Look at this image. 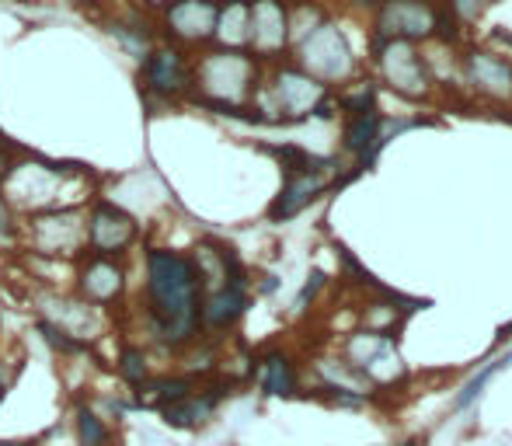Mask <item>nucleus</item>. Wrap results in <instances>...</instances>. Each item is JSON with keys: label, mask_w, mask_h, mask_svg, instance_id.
I'll use <instances>...</instances> for the list:
<instances>
[{"label": "nucleus", "mask_w": 512, "mask_h": 446, "mask_svg": "<svg viewBox=\"0 0 512 446\" xmlns=\"http://www.w3.org/2000/svg\"><path fill=\"white\" fill-rule=\"evenodd\" d=\"M143 293L140 318L150 342L168 352H182L203 335L199 328V300L203 286L196 279L189 255L171 248H147L143 255Z\"/></svg>", "instance_id": "obj_1"}, {"label": "nucleus", "mask_w": 512, "mask_h": 446, "mask_svg": "<svg viewBox=\"0 0 512 446\" xmlns=\"http://www.w3.org/2000/svg\"><path fill=\"white\" fill-rule=\"evenodd\" d=\"M258 60L251 53H227V49H206L192 60V95L209 112L234 115V119L255 122L248 109L258 88Z\"/></svg>", "instance_id": "obj_2"}, {"label": "nucleus", "mask_w": 512, "mask_h": 446, "mask_svg": "<svg viewBox=\"0 0 512 446\" xmlns=\"http://www.w3.org/2000/svg\"><path fill=\"white\" fill-rule=\"evenodd\" d=\"M21 244L39 258H81L88 251L84 206H53V210L28 213Z\"/></svg>", "instance_id": "obj_3"}, {"label": "nucleus", "mask_w": 512, "mask_h": 446, "mask_svg": "<svg viewBox=\"0 0 512 446\" xmlns=\"http://www.w3.org/2000/svg\"><path fill=\"white\" fill-rule=\"evenodd\" d=\"M293 49H297V67L314 77V81H321L324 88L352 77V67H356V63H352L349 42H345V35L338 32L331 21H321V25L310 35H304Z\"/></svg>", "instance_id": "obj_4"}, {"label": "nucleus", "mask_w": 512, "mask_h": 446, "mask_svg": "<svg viewBox=\"0 0 512 446\" xmlns=\"http://www.w3.org/2000/svg\"><path fill=\"white\" fill-rule=\"evenodd\" d=\"M84 230H88V255L102 258L129 255L140 241V223L108 199H95L91 206H84Z\"/></svg>", "instance_id": "obj_5"}, {"label": "nucleus", "mask_w": 512, "mask_h": 446, "mask_svg": "<svg viewBox=\"0 0 512 446\" xmlns=\"http://www.w3.org/2000/svg\"><path fill=\"white\" fill-rule=\"evenodd\" d=\"M373 56H377V70L384 77V84L391 91H398L401 98H425L432 91L429 70L425 60L411 42L401 39H373Z\"/></svg>", "instance_id": "obj_6"}, {"label": "nucleus", "mask_w": 512, "mask_h": 446, "mask_svg": "<svg viewBox=\"0 0 512 446\" xmlns=\"http://www.w3.org/2000/svg\"><path fill=\"white\" fill-rule=\"evenodd\" d=\"M126 290H129V272L122 265V258H102V255H88V251L77 258L74 297H81L84 304L108 311V307L122 304Z\"/></svg>", "instance_id": "obj_7"}, {"label": "nucleus", "mask_w": 512, "mask_h": 446, "mask_svg": "<svg viewBox=\"0 0 512 446\" xmlns=\"http://www.w3.org/2000/svg\"><path fill=\"white\" fill-rule=\"evenodd\" d=\"M140 77L147 95H157L164 102H178V98L192 95V60L185 49L161 42L140 60Z\"/></svg>", "instance_id": "obj_8"}, {"label": "nucleus", "mask_w": 512, "mask_h": 446, "mask_svg": "<svg viewBox=\"0 0 512 446\" xmlns=\"http://www.w3.org/2000/svg\"><path fill=\"white\" fill-rule=\"evenodd\" d=\"M290 49V7L286 0H251L248 53L258 63H276Z\"/></svg>", "instance_id": "obj_9"}, {"label": "nucleus", "mask_w": 512, "mask_h": 446, "mask_svg": "<svg viewBox=\"0 0 512 446\" xmlns=\"http://www.w3.org/2000/svg\"><path fill=\"white\" fill-rule=\"evenodd\" d=\"M161 28L171 46H209L216 28V0H171L161 11Z\"/></svg>", "instance_id": "obj_10"}, {"label": "nucleus", "mask_w": 512, "mask_h": 446, "mask_svg": "<svg viewBox=\"0 0 512 446\" xmlns=\"http://www.w3.org/2000/svg\"><path fill=\"white\" fill-rule=\"evenodd\" d=\"M335 175H338V161H331V157H314L310 168L286 175V185L276 196V203H272L269 220L279 223V220H290V217H297V213H304L307 206L335 182Z\"/></svg>", "instance_id": "obj_11"}, {"label": "nucleus", "mask_w": 512, "mask_h": 446, "mask_svg": "<svg viewBox=\"0 0 512 446\" xmlns=\"http://www.w3.org/2000/svg\"><path fill=\"white\" fill-rule=\"evenodd\" d=\"M436 11L429 0H384L377 7V39L422 42L436 35Z\"/></svg>", "instance_id": "obj_12"}, {"label": "nucleus", "mask_w": 512, "mask_h": 446, "mask_svg": "<svg viewBox=\"0 0 512 446\" xmlns=\"http://www.w3.org/2000/svg\"><path fill=\"white\" fill-rule=\"evenodd\" d=\"M464 77L488 102H512V63L502 56L474 49L464 60Z\"/></svg>", "instance_id": "obj_13"}, {"label": "nucleus", "mask_w": 512, "mask_h": 446, "mask_svg": "<svg viewBox=\"0 0 512 446\" xmlns=\"http://www.w3.org/2000/svg\"><path fill=\"white\" fill-rule=\"evenodd\" d=\"M227 391H230V380H216V384L196 387L189 398L161 408L164 426H171V429H199V426H206V422L216 415V408H220V401L227 398Z\"/></svg>", "instance_id": "obj_14"}, {"label": "nucleus", "mask_w": 512, "mask_h": 446, "mask_svg": "<svg viewBox=\"0 0 512 446\" xmlns=\"http://www.w3.org/2000/svg\"><path fill=\"white\" fill-rule=\"evenodd\" d=\"M49 304H56V311H42V318L53 321L56 328H63L67 335H74L77 342H95L98 335H102V311L91 304H84L81 297H56V293H49Z\"/></svg>", "instance_id": "obj_15"}, {"label": "nucleus", "mask_w": 512, "mask_h": 446, "mask_svg": "<svg viewBox=\"0 0 512 446\" xmlns=\"http://www.w3.org/2000/svg\"><path fill=\"white\" fill-rule=\"evenodd\" d=\"M248 304V286H220L213 293H203V300H199V328L203 332H230L244 318Z\"/></svg>", "instance_id": "obj_16"}, {"label": "nucleus", "mask_w": 512, "mask_h": 446, "mask_svg": "<svg viewBox=\"0 0 512 446\" xmlns=\"http://www.w3.org/2000/svg\"><path fill=\"white\" fill-rule=\"evenodd\" d=\"M248 32H251V0H216L213 49L248 53Z\"/></svg>", "instance_id": "obj_17"}, {"label": "nucleus", "mask_w": 512, "mask_h": 446, "mask_svg": "<svg viewBox=\"0 0 512 446\" xmlns=\"http://www.w3.org/2000/svg\"><path fill=\"white\" fill-rule=\"evenodd\" d=\"M255 373L269 398H293L297 394V366H293V359L286 352H265L255 363Z\"/></svg>", "instance_id": "obj_18"}, {"label": "nucleus", "mask_w": 512, "mask_h": 446, "mask_svg": "<svg viewBox=\"0 0 512 446\" xmlns=\"http://www.w3.org/2000/svg\"><path fill=\"white\" fill-rule=\"evenodd\" d=\"M380 112H363V115H352L349 126H345V150L356 154L363 161V168H370L373 157L380 150Z\"/></svg>", "instance_id": "obj_19"}, {"label": "nucleus", "mask_w": 512, "mask_h": 446, "mask_svg": "<svg viewBox=\"0 0 512 446\" xmlns=\"http://www.w3.org/2000/svg\"><path fill=\"white\" fill-rule=\"evenodd\" d=\"M74 436L81 446H112V426L105 422V415L95 405L81 401L74 408Z\"/></svg>", "instance_id": "obj_20"}, {"label": "nucleus", "mask_w": 512, "mask_h": 446, "mask_svg": "<svg viewBox=\"0 0 512 446\" xmlns=\"http://www.w3.org/2000/svg\"><path fill=\"white\" fill-rule=\"evenodd\" d=\"M115 373L122 377V384H129L136 391V387L154 377V370H150V352L143 349V345H122L119 356H115Z\"/></svg>", "instance_id": "obj_21"}, {"label": "nucleus", "mask_w": 512, "mask_h": 446, "mask_svg": "<svg viewBox=\"0 0 512 446\" xmlns=\"http://www.w3.org/2000/svg\"><path fill=\"white\" fill-rule=\"evenodd\" d=\"M35 332L42 335V342L49 345V349L56 352V356H88V345L84 342H77L74 335H67L63 328H56L53 321H46V318H39L35 321Z\"/></svg>", "instance_id": "obj_22"}, {"label": "nucleus", "mask_w": 512, "mask_h": 446, "mask_svg": "<svg viewBox=\"0 0 512 446\" xmlns=\"http://www.w3.org/2000/svg\"><path fill=\"white\" fill-rule=\"evenodd\" d=\"M21 230H25V220H21V213L14 210V206L7 203L4 196H0V248H7V251L21 248Z\"/></svg>", "instance_id": "obj_23"}, {"label": "nucleus", "mask_w": 512, "mask_h": 446, "mask_svg": "<svg viewBox=\"0 0 512 446\" xmlns=\"http://www.w3.org/2000/svg\"><path fill=\"white\" fill-rule=\"evenodd\" d=\"M342 109L349 115L377 112V88H373V84H356V88L342 98Z\"/></svg>", "instance_id": "obj_24"}, {"label": "nucleus", "mask_w": 512, "mask_h": 446, "mask_svg": "<svg viewBox=\"0 0 512 446\" xmlns=\"http://www.w3.org/2000/svg\"><path fill=\"white\" fill-rule=\"evenodd\" d=\"M509 363H512V352H509L506 359H499V363H495V366H488L485 373H478V377H474L471 384H467L464 391H460V398H457V408H467V405H474V401H478V394H481V387H485L488 380H492V377H495V373H499V370H506Z\"/></svg>", "instance_id": "obj_25"}, {"label": "nucleus", "mask_w": 512, "mask_h": 446, "mask_svg": "<svg viewBox=\"0 0 512 446\" xmlns=\"http://www.w3.org/2000/svg\"><path fill=\"white\" fill-rule=\"evenodd\" d=\"M492 4H495V0H450V4H446V11L457 18V25H464V21H474L478 14H485Z\"/></svg>", "instance_id": "obj_26"}, {"label": "nucleus", "mask_w": 512, "mask_h": 446, "mask_svg": "<svg viewBox=\"0 0 512 446\" xmlns=\"http://www.w3.org/2000/svg\"><path fill=\"white\" fill-rule=\"evenodd\" d=\"M394 304H370V311H366V321H370V332H387V328L398 321V314L391 311Z\"/></svg>", "instance_id": "obj_27"}, {"label": "nucleus", "mask_w": 512, "mask_h": 446, "mask_svg": "<svg viewBox=\"0 0 512 446\" xmlns=\"http://www.w3.org/2000/svg\"><path fill=\"white\" fill-rule=\"evenodd\" d=\"M321 283H324L321 272H310V283L304 286V293H300V297H297V311H304V307L310 304V300H314V293L321 290Z\"/></svg>", "instance_id": "obj_28"}, {"label": "nucleus", "mask_w": 512, "mask_h": 446, "mask_svg": "<svg viewBox=\"0 0 512 446\" xmlns=\"http://www.w3.org/2000/svg\"><path fill=\"white\" fill-rule=\"evenodd\" d=\"M11 154L4 150V143H0V189H4V182H7V175H11Z\"/></svg>", "instance_id": "obj_29"}, {"label": "nucleus", "mask_w": 512, "mask_h": 446, "mask_svg": "<svg viewBox=\"0 0 512 446\" xmlns=\"http://www.w3.org/2000/svg\"><path fill=\"white\" fill-rule=\"evenodd\" d=\"M143 7H150V11H164V7L171 4V0H140Z\"/></svg>", "instance_id": "obj_30"}, {"label": "nucleus", "mask_w": 512, "mask_h": 446, "mask_svg": "<svg viewBox=\"0 0 512 446\" xmlns=\"http://www.w3.org/2000/svg\"><path fill=\"white\" fill-rule=\"evenodd\" d=\"M7 387H11V380H7V373H4V366H0V401H4V394H7Z\"/></svg>", "instance_id": "obj_31"}, {"label": "nucleus", "mask_w": 512, "mask_h": 446, "mask_svg": "<svg viewBox=\"0 0 512 446\" xmlns=\"http://www.w3.org/2000/svg\"><path fill=\"white\" fill-rule=\"evenodd\" d=\"M0 446H35V443H0Z\"/></svg>", "instance_id": "obj_32"}, {"label": "nucleus", "mask_w": 512, "mask_h": 446, "mask_svg": "<svg viewBox=\"0 0 512 446\" xmlns=\"http://www.w3.org/2000/svg\"><path fill=\"white\" fill-rule=\"evenodd\" d=\"M401 446H415V443H401Z\"/></svg>", "instance_id": "obj_33"}]
</instances>
